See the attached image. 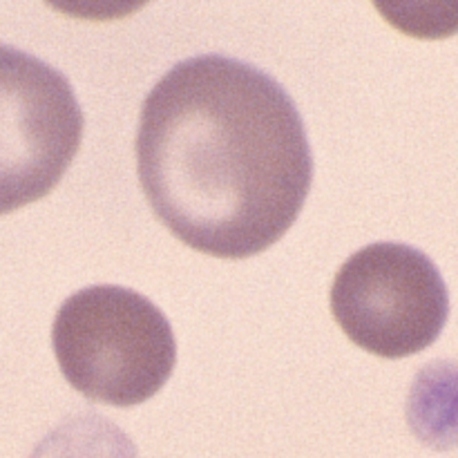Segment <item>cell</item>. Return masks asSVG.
I'll use <instances>...</instances> for the list:
<instances>
[{
    "label": "cell",
    "mask_w": 458,
    "mask_h": 458,
    "mask_svg": "<svg viewBox=\"0 0 458 458\" xmlns=\"http://www.w3.org/2000/svg\"><path fill=\"white\" fill-rule=\"evenodd\" d=\"M134 150L157 217L210 258L271 249L311 191L313 155L295 101L271 74L222 54L161 76L143 101Z\"/></svg>",
    "instance_id": "1"
},
{
    "label": "cell",
    "mask_w": 458,
    "mask_h": 458,
    "mask_svg": "<svg viewBox=\"0 0 458 458\" xmlns=\"http://www.w3.org/2000/svg\"><path fill=\"white\" fill-rule=\"evenodd\" d=\"M52 347L70 387L112 407L150 401L177 365V343L164 311L116 284L70 295L54 318Z\"/></svg>",
    "instance_id": "2"
},
{
    "label": "cell",
    "mask_w": 458,
    "mask_h": 458,
    "mask_svg": "<svg viewBox=\"0 0 458 458\" xmlns=\"http://www.w3.org/2000/svg\"><path fill=\"white\" fill-rule=\"evenodd\" d=\"M331 313L356 347L398 360L437 343L450 318V293L423 250L378 242L335 273Z\"/></svg>",
    "instance_id": "3"
},
{
    "label": "cell",
    "mask_w": 458,
    "mask_h": 458,
    "mask_svg": "<svg viewBox=\"0 0 458 458\" xmlns=\"http://www.w3.org/2000/svg\"><path fill=\"white\" fill-rule=\"evenodd\" d=\"M83 110L65 74L0 45V215L58 186L83 139Z\"/></svg>",
    "instance_id": "4"
},
{
    "label": "cell",
    "mask_w": 458,
    "mask_h": 458,
    "mask_svg": "<svg viewBox=\"0 0 458 458\" xmlns=\"http://www.w3.org/2000/svg\"><path fill=\"white\" fill-rule=\"evenodd\" d=\"M410 425L419 438L434 447L458 443V367L434 362L414 380L407 405Z\"/></svg>",
    "instance_id": "5"
},
{
    "label": "cell",
    "mask_w": 458,
    "mask_h": 458,
    "mask_svg": "<svg viewBox=\"0 0 458 458\" xmlns=\"http://www.w3.org/2000/svg\"><path fill=\"white\" fill-rule=\"evenodd\" d=\"M30 458H137V447L114 423L85 411L63 420Z\"/></svg>",
    "instance_id": "6"
}]
</instances>
